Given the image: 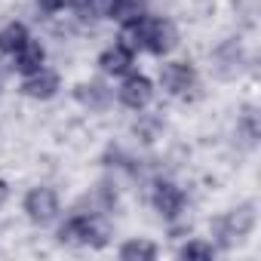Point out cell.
Returning a JSON list of instances; mask_svg holds the SVG:
<instances>
[{
    "label": "cell",
    "instance_id": "1",
    "mask_svg": "<svg viewBox=\"0 0 261 261\" xmlns=\"http://www.w3.org/2000/svg\"><path fill=\"white\" fill-rule=\"evenodd\" d=\"M117 40L126 43L129 49H136V53H151L154 59H166V56H172L178 49L181 31L169 16L145 13V16L133 19V22H123Z\"/></svg>",
    "mask_w": 261,
    "mask_h": 261
},
{
    "label": "cell",
    "instance_id": "2",
    "mask_svg": "<svg viewBox=\"0 0 261 261\" xmlns=\"http://www.w3.org/2000/svg\"><path fill=\"white\" fill-rule=\"evenodd\" d=\"M255 224H258V206L252 200H246V203H237L227 212H218L209 221V237H212L218 252H227V249L243 246L255 233Z\"/></svg>",
    "mask_w": 261,
    "mask_h": 261
},
{
    "label": "cell",
    "instance_id": "3",
    "mask_svg": "<svg viewBox=\"0 0 261 261\" xmlns=\"http://www.w3.org/2000/svg\"><path fill=\"white\" fill-rule=\"evenodd\" d=\"M56 240L62 246H74V249H105L111 243L108 215H89V212H77L74 209L56 227Z\"/></svg>",
    "mask_w": 261,
    "mask_h": 261
},
{
    "label": "cell",
    "instance_id": "4",
    "mask_svg": "<svg viewBox=\"0 0 261 261\" xmlns=\"http://www.w3.org/2000/svg\"><path fill=\"white\" fill-rule=\"evenodd\" d=\"M157 89H163V95L178 98V101H197L203 95V83H200V71L191 59H163L157 68Z\"/></svg>",
    "mask_w": 261,
    "mask_h": 261
},
{
    "label": "cell",
    "instance_id": "5",
    "mask_svg": "<svg viewBox=\"0 0 261 261\" xmlns=\"http://www.w3.org/2000/svg\"><path fill=\"white\" fill-rule=\"evenodd\" d=\"M252 53L249 46L243 43L240 34H230L224 40H218L212 49H209V74L218 80V83H237L249 68H252Z\"/></svg>",
    "mask_w": 261,
    "mask_h": 261
},
{
    "label": "cell",
    "instance_id": "6",
    "mask_svg": "<svg viewBox=\"0 0 261 261\" xmlns=\"http://www.w3.org/2000/svg\"><path fill=\"white\" fill-rule=\"evenodd\" d=\"M148 203H151V209H154L166 224L188 215V191H185L175 178H169V175H154V178H148Z\"/></svg>",
    "mask_w": 261,
    "mask_h": 261
},
{
    "label": "cell",
    "instance_id": "7",
    "mask_svg": "<svg viewBox=\"0 0 261 261\" xmlns=\"http://www.w3.org/2000/svg\"><path fill=\"white\" fill-rule=\"evenodd\" d=\"M22 212L34 227H49L62 215V194L53 185H31L22 197Z\"/></svg>",
    "mask_w": 261,
    "mask_h": 261
},
{
    "label": "cell",
    "instance_id": "8",
    "mask_svg": "<svg viewBox=\"0 0 261 261\" xmlns=\"http://www.w3.org/2000/svg\"><path fill=\"white\" fill-rule=\"evenodd\" d=\"M154 95H157V83L142 71H129L126 77H120V83L114 89V101L129 114L148 111L154 105Z\"/></svg>",
    "mask_w": 261,
    "mask_h": 261
},
{
    "label": "cell",
    "instance_id": "9",
    "mask_svg": "<svg viewBox=\"0 0 261 261\" xmlns=\"http://www.w3.org/2000/svg\"><path fill=\"white\" fill-rule=\"evenodd\" d=\"M71 98L86 114H108L114 108V86L108 83V77H86L74 83Z\"/></svg>",
    "mask_w": 261,
    "mask_h": 261
},
{
    "label": "cell",
    "instance_id": "10",
    "mask_svg": "<svg viewBox=\"0 0 261 261\" xmlns=\"http://www.w3.org/2000/svg\"><path fill=\"white\" fill-rule=\"evenodd\" d=\"M19 92H22L28 101H37V105L53 101V98H59V92H62V71L53 68V65H43V68H37V71L25 74V77L19 80Z\"/></svg>",
    "mask_w": 261,
    "mask_h": 261
},
{
    "label": "cell",
    "instance_id": "11",
    "mask_svg": "<svg viewBox=\"0 0 261 261\" xmlns=\"http://www.w3.org/2000/svg\"><path fill=\"white\" fill-rule=\"evenodd\" d=\"M136 49H129L126 43H120V40H111L108 46H101L98 49V56H95V68H98V74L101 77H108V80H120V77H126L129 71H136Z\"/></svg>",
    "mask_w": 261,
    "mask_h": 261
},
{
    "label": "cell",
    "instance_id": "12",
    "mask_svg": "<svg viewBox=\"0 0 261 261\" xmlns=\"http://www.w3.org/2000/svg\"><path fill=\"white\" fill-rule=\"evenodd\" d=\"M10 71H16L19 77H25V74H31V71H37V68H43V65H49V49H46V43L40 40V37H28L10 59Z\"/></svg>",
    "mask_w": 261,
    "mask_h": 261
},
{
    "label": "cell",
    "instance_id": "13",
    "mask_svg": "<svg viewBox=\"0 0 261 261\" xmlns=\"http://www.w3.org/2000/svg\"><path fill=\"white\" fill-rule=\"evenodd\" d=\"M163 136H166V120H163V114H145V111L136 114L133 139L142 148H154L157 142H163Z\"/></svg>",
    "mask_w": 261,
    "mask_h": 261
},
{
    "label": "cell",
    "instance_id": "14",
    "mask_svg": "<svg viewBox=\"0 0 261 261\" xmlns=\"http://www.w3.org/2000/svg\"><path fill=\"white\" fill-rule=\"evenodd\" d=\"M117 258L120 261H154L160 258V246L151 237H126L117 246Z\"/></svg>",
    "mask_w": 261,
    "mask_h": 261
},
{
    "label": "cell",
    "instance_id": "15",
    "mask_svg": "<svg viewBox=\"0 0 261 261\" xmlns=\"http://www.w3.org/2000/svg\"><path fill=\"white\" fill-rule=\"evenodd\" d=\"M28 37H31V28L22 19H7L0 25V59H10Z\"/></svg>",
    "mask_w": 261,
    "mask_h": 261
},
{
    "label": "cell",
    "instance_id": "16",
    "mask_svg": "<svg viewBox=\"0 0 261 261\" xmlns=\"http://www.w3.org/2000/svg\"><path fill=\"white\" fill-rule=\"evenodd\" d=\"M237 136L246 142V148H255L258 145V139H261V117H258V108L255 105H246L237 114Z\"/></svg>",
    "mask_w": 261,
    "mask_h": 261
},
{
    "label": "cell",
    "instance_id": "17",
    "mask_svg": "<svg viewBox=\"0 0 261 261\" xmlns=\"http://www.w3.org/2000/svg\"><path fill=\"white\" fill-rule=\"evenodd\" d=\"M175 255H178L181 261H212V258L218 255V249H215V243H212V240L191 237V240H185V243L175 249Z\"/></svg>",
    "mask_w": 261,
    "mask_h": 261
},
{
    "label": "cell",
    "instance_id": "18",
    "mask_svg": "<svg viewBox=\"0 0 261 261\" xmlns=\"http://www.w3.org/2000/svg\"><path fill=\"white\" fill-rule=\"evenodd\" d=\"M34 10H37V16H43V19H53V16H59V13L71 10V0H34Z\"/></svg>",
    "mask_w": 261,
    "mask_h": 261
},
{
    "label": "cell",
    "instance_id": "19",
    "mask_svg": "<svg viewBox=\"0 0 261 261\" xmlns=\"http://www.w3.org/2000/svg\"><path fill=\"white\" fill-rule=\"evenodd\" d=\"M10 194H13V191H10V181H7V178H0V212L7 209V203H10Z\"/></svg>",
    "mask_w": 261,
    "mask_h": 261
},
{
    "label": "cell",
    "instance_id": "20",
    "mask_svg": "<svg viewBox=\"0 0 261 261\" xmlns=\"http://www.w3.org/2000/svg\"><path fill=\"white\" fill-rule=\"evenodd\" d=\"M4 80H7V68H4V62H0V95H4Z\"/></svg>",
    "mask_w": 261,
    "mask_h": 261
}]
</instances>
